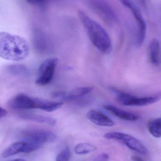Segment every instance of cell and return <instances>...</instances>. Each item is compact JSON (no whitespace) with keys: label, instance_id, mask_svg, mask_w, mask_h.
I'll return each mask as SVG.
<instances>
[{"label":"cell","instance_id":"obj_23","mask_svg":"<svg viewBox=\"0 0 161 161\" xmlns=\"http://www.w3.org/2000/svg\"><path fill=\"white\" fill-rule=\"evenodd\" d=\"M12 161H26V160H24V159H15V160H13Z\"/></svg>","mask_w":161,"mask_h":161},{"label":"cell","instance_id":"obj_8","mask_svg":"<svg viewBox=\"0 0 161 161\" xmlns=\"http://www.w3.org/2000/svg\"><path fill=\"white\" fill-rule=\"evenodd\" d=\"M92 86H85L74 88L69 91H60L53 94L54 97L65 101L76 100L88 95L94 90Z\"/></svg>","mask_w":161,"mask_h":161},{"label":"cell","instance_id":"obj_21","mask_svg":"<svg viewBox=\"0 0 161 161\" xmlns=\"http://www.w3.org/2000/svg\"><path fill=\"white\" fill-rule=\"evenodd\" d=\"M7 114V111L0 106V119H1L2 118L5 117Z\"/></svg>","mask_w":161,"mask_h":161},{"label":"cell","instance_id":"obj_7","mask_svg":"<svg viewBox=\"0 0 161 161\" xmlns=\"http://www.w3.org/2000/svg\"><path fill=\"white\" fill-rule=\"evenodd\" d=\"M89 6L104 20L109 24H114L116 17L114 11L108 3L104 1H89Z\"/></svg>","mask_w":161,"mask_h":161},{"label":"cell","instance_id":"obj_2","mask_svg":"<svg viewBox=\"0 0 161 161\" xmlns=\"http://www.w3.org/2000/svg\"><path fill=\"white\" fill-rule=\"evenodd\" d=\"M78 14L88 37L94 46L104 54L111 53L112 41L106 30L83 11H79Z\"/></svg>","mask_w":161,"mask_h":161},{"label":"cell","instance_id":"obj_12","mask_svg":"<svg viewBox=\"0 0 161 161\" xmlns=\"http://www.w3.org/2000/svg\"><path fill=\"white\" fill-rule=\"evenodd\" d=\"M149 57L151 63L154 65H160V44L159 40L156 38L153 39L149 47Z\"/></svg>","mask_w":161,"mask_h":161},{"label":"cell","instance_id":"obj_4","mask_svg":"<svg viewBox=\"0 0 161 161\" xmlns=\"http://www.w3.org/2000/svg\"><path fill=\"white\" fill-rule=\"evenodd\" d=\"M104 137L108 140L118 141L125 145L130 149L140 154H147V148L138 139L128 134L119 132H110L104 135Z\"/></svg>","mask_w":161,"mask_h":161},{"label":"cell","instance_id":"obj_18","mask_svg":"<svg viewBox=\"0 0 161 161\" xmlns=\"http://www.w3.org/2000/svg\"><path fill=\"white\" fill-rule=\"evenodd\" d=\"M70 155V149L69 147H66L57 155L55 161H69Z\"/></svg>","mask_w":161,"mask_h":161},{"label":"cell","instance_id":"obj_19","mask_svg":"<svg viewBox=\"0 0 161 161\" xmlns=\"http://www.w3.org/2000/svg\"><path fill=\"white\" fill-rule=\"evenodd\" d=\"M109 159V156L108 154L106 153H102L98 155L93 161H108Z\"/></svg>","mask_w":161,"mask_h":161},{"label":"cell","instance_id":"obj_13","mask_svg":"<svg viewBox=\"0 0 161 161\" xmlns=\"http://www.w3.org/2000/svg\"><path fill=\"white\" fill-rule=\"evenodd\" d=\"M20 118L23 119H28L38 123H44L50 125H54L56 123V120L53 118L35 114H23L20 115Z\"/></svg>","mask_w":161,"mask_h":161},{"label":"cell","instance_id":"obj_15","mask_svg":"<svg viewBox=\"0 0 161 161\" xmlns=\"http://www.w3.org/2000/svg\"><path fill=\"white\" fill-rule=\"evenodd\" d=\"M97 150V147L93 144L87 142H82L77 144L74 148V152L79 155H84L94 152Z\"/></svg>","mask_w":161,"mask_h":161},{"label":"cell","instance_id":"obj_16","mask_svg":"<svg viewBox=\"0 0 161 161\" xmlns=\"http://www.w3.org/2000/svg\"><path fill=\"white\" fill-rule=\"evenodd\" d=\"M24 142H17L11 145L3 152L2 156L3 158H8L10 156L15 155L17 153H21Z\"/></svg>","mask_w":161,"mask_h":161},{"label":"cell","instance_id":"obj_17","mask_svg":"<svg viewBox=\"0 0 161 161\" xmlns=\"http://www.w3.org/2000/svg\"><path fill=\"white\" fill-rule=\"evenodd\" d=\"M23 142L24 143V145L22 147L21 153H30L35 151L41 148L43 146L32 141L24 140Z\"/></svg>","mask_w":161,"mask_h":161},{"label":"cell","instance_id":"obj_1","mask_svg":"<svg viewBox=\"0 0 161 161\" xmlns=\"http://www.w3.org/2000/svg\"><path fill=\"white\" fill-rule=\"evenodd\" d=\"M30 52V46L25 38L0 32V57L8 61L19 62L26 59Z\"/></svg>","mask_w":161,"mask_h":161},{"label":"cell","instance_id":"obj_10","mask_svg":"<svg viewBox=\"0 0 161 161\" xmlns=\"http://www.w3.org/2000/svg\"><path fill=\"white\" fill-rule=\"evenodd\" d=\"M86 116L92 123L97 126L110 127L114 125V122L109 117L100 111L90 110L86 114Z\"/></svg>","mask_w":161,"mask_h":161},{"label":"cell","instance_id":"obj_9","mask_svg":"<svg viewBox=\"0 0 161 161\" xmlns=\"http://www.w3.org/2000/svg\"><path fill=\"white\" fill-rule=\"evenodd\" d=\"M25 140L32 141L43 145L45 143H50L56 139V134L47 130H34L25 134Z\"/></svg>","mask_w":161,"mask_h":161},{"label":"cell","instance_id":"obj_5","mask_svg":"<svg viewBox=\"0 0 161 161\" xmlns=\"http://www.w3.org/2000/svg\"><path fill=\"white\" fill-rule=\"evenodd\" d=\"M120 3L131 11L135 19L137 26L136 46L138 47H140L145 41L147 34V25L141 11L133 2L123 0L120 1Z\"/></svg>","mask_w":161,"mask_h":161},{"label":"cell","instance_id":"obj_6","mask_svg":"<svg viewBox=\"0 0 161 161\" xmlns=\"http://www.w3.org/2000/svg\"><path fill=\"white\" fill-rule=\"evenodd\" d=\"M58 64V59L50 58L44 61L40 64L36 80V84L45 86L49 84L53 79Z\"/></svg>","mask_w":161,"mask_h":161},{"label":"cell","instance_id":"obj_14","mask_svg":"<svg viewBox=\"0 0 161 161\" xmlns=\"http://www.w3.org/2000/svg\"><path fill=\"white\" fill-rule=\"evenodd\" d=\"M148 130L150 133L156 138H160L161 136V118H157L151 119L148 122Z\"/></svg>","mask_w":161,"mask_h":161},{"label":"cell","instance_id":"obj_3","mask_svg":"<svg viewBox=\"0 0 161 161\" xmlns=\"http://www.w3.org/2000/svg\"><path fill=\"white\" fill-rule=\"evenodd\" d=\"M116 96L117 101L121 105L128 106H144L153 104L160 100L161 95L139 97L128 94L115 88L111 89Z\"/></svg>","mask_w":161,"mask_h":161},{"label":"cell","instance_id":"obj_22","mask_svg":"<svg viewBox=\"0 0 161 161\" xmlns=\"http://www.w3.org/2000/svg\"><path fill=\"white\" fill-rule=\"evenodd\" d=\"M131 159L132 161H145L144 159H142L141 157L139 156H136V155H132L131 157Z\"/></svg>","mask_w":161,"mask_h":161},{"label":"cell","instance_id":"obj_11","mask_svg":"<svg viewBox=\"0 0 161 161\" xmlns=\"http://www.w3.org/2000/svg\"><path fill=\"white\" fill-rule=\"evenodd\" d=\"M103 108L106 111H109L119 118L127 121H135L139 119V116L133 113L128 112L120 109L113 105L107 104L103 105Z\"/></svg>","mask_w":161,"mask_h":161},{"label":"cell","instance_id":"obj_20","mask_svg":"<svg viewBox=\"0 0 161 161\" xmlns=\"http://www.w3.org/2000/svg\"><path fill=\"white\" fill-rule=\"evenodd\" d=\"M28 3L33 5H36L37 6H43L46 4V2L38 1H28Z\"/></svg>","mask_w":161,"mask_h":161}]
</instances>
